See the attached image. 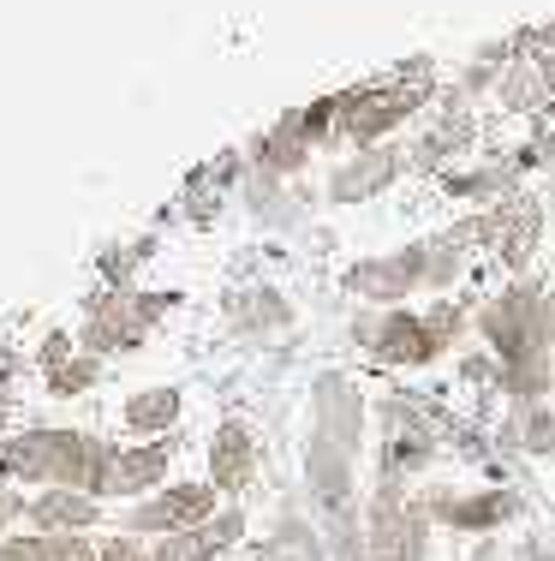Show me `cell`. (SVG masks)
<instances>
[{"label": "cell", "mask_w": 555, "mask_h": 561, "mask_svg": "<svg viewBox=\"0 0 555 561\" xmlns=\"http://www.w3.org/2000/svg\"><path fill=\"white\" fill-rule=\"evenodd\" d=\"M0 561H90L84 550H0Z\"/></svg>", "instance_id": "obj_1"}]
</instances>
